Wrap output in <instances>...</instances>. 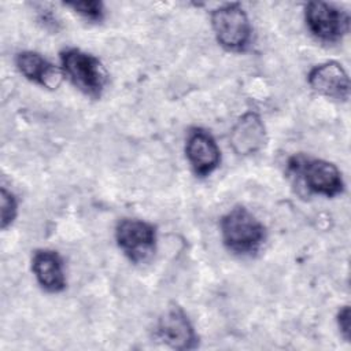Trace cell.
Segmentation results:
<instances>
[{"mask_svg": "<svg viewBox=\"0 0 351 351\" xmlns=\"http://www.w3.org/2000/svg\"><path fill=\"white\" fill-rule=\"evenodd\" d=\"M337 326L344 340L350 341V307L343 306L337 313Z\"/></svg>", "mask_w": 351, "mask_h": 351, "instance_id": "obj_15", "label": "cell"}, {"mask_svg": "<svg viewBox=\"0 0 351 351\" xmlns=\"http://www.w3.org/2000/svg\"><path fill=\"white\" fill-rule=\"evenodd\" d=\"M15 64L26 80L47 89H56L62 82V77L64 75L60 69L34 51L19 52L15 58Z\"/></svg>", "mask_w": 351, "mask_h": 351, "instance_id": "obj_10", "label": "cell"}, {"mask_svg": "<svg viewBox=\"0 0 351 351\" xmlns=\"http://www.w3.org/2000/svg\"><path fill=\"white\" fill-rule=\"evenodd\" d=\"M304 21L311 34L324 43H336L350 30L348 12L324 1L307 3Z\"/></svg>", "mask_w": 351, "mask_h": 351, "instance_id": "obj_6", "label": "cell"}, {"mask_svg": "<svg viewBox=\"0 0 351 351\" xmlns=\"http://www.w3.org/2000/svg\"><path fill=\"white\" fill-rule=\"evenodd\" d=\"M311 89L322 96L347 100L350 95V81L344 67L335 60L314 66L307 75Z\"/></svg>", "mask_w": 351, "mask_h": 351, "instance_id": "obj_9", "label": "cell"}, {"mask_svg": "<svg viewBox=\"0 0 351 351\" xmlns=\"http://www.w3.org/2000/svg\"><path fill=\"white\" fill-rule=\"evenodd\" d=\"M288 169L299 177L304 186L313 193L333 197L340 195L344 189L340 170L328 160L295 155L288 160Z\"/></svg>", "mask_w": 351, "mask_h": 351, "instance_id": "obj_3", "label": "cell"}, {"mask_svg": "<svg viewBox=\"0 0 351 351\" xmlns=\"http://www.w3.org/2000/svg\"><path fill=\"white\" fill-rule=\"evenodd\" d=\"M32 270L40 287L47 292L58 293L66 288L63 261L56 251L48 248L34 251Z\"/></svg>", "mask_w": 351, "mask_h": 351, "instance_id": "obj_12", "label": "cell"}, {"mask_svg": "<svg viewBox=\"0 0 351 351\" xmlns=\"http://www.w3.org/2000/svg\"><path fill=\"white\" fill-rule=\"evenodd\" d=\"M186 159L199 177L210 176L221 162L219 147L210 132L203 128H192L185 143Z\"/></svg>", "mask_w": 351, "mask_h": 351, "instance_id": "obj_7", "label": "cell"}, {"mask_svg": "<svg viewBox=\"0 0 351 351\" xmlns=\"http://www.w3.org/2000/svg\"><path fill=\"white\" fill-rule=\"evenodd\" d=\"M66 5L71 7L77 14L90 22H100L104 15V7L101 1H74L66 3Z\"/></svg>", "mask_w": 351, "mask_h": 351, "instance_id": "obj_13", "label": "cell"}, {"mask_svg": "<svg viewBox=\"0 0 351 351\" xmlns=\"http://www.w3.org/2000/svg\"><path fill=\"white\" fill-rule=\"evenodd\" d=\"M60 63L63 74L89 97H100L106 82L107 73L101 62L78 48H66L60 52Z\"/></svg>", "mask_w": 351, "mask_h": 351, "instance_id": "obj_2", "label": "cell"}, {"mask_svg": "<svg viewBox=\"0 0 351 351\" xmlns=\"http://www.w3.org/2000/svg\"><path fill=\"white\" fill-rule=\"evenodd\" d=\"M115 240L130 262L143 263L155 252L156 229L149 222L125 218L115 228Z\"/></svg>", "mask_w": 351, "mask_h": 351, "instance_id": "obj_5", "label": "cell"}, {"mask_svg": "<svg viewBox=\"0 0 351 351\" xmlns=\"http://www.w3.org/2000/svg\"><path fill=\"white\" fill-rule=\"evenodd\" d=\"M155 336L174 350H191L197 346L195 329L181 307L167 308L158 319Z\"/></svg>", "mask_w": 351, "mask_h": 351, "instance_id": "obj_8", "label": "cell"}, {"mask_svg": "<svg viewBox=\"0 0 351 351\" xmlns=\"http://www.w3.org/2000/svg\"><path fill=\"white\" fill-rule=\"evenodd\" d=\"M221 236L225 247L239 255H252L266 240L263 223L245 207H234L221 218Z\"/></svg>", "mask_w": 351, "mask_h": 351, "instance_id": "obj_1", "label": "cell"}, {"mask_svg": "<svg viewBox=\"0 0 351 351\" xmlns=\"http://www.w3.org/2000/svg\"><path fill=\"white\" fill-rule=\"evenodd\" d=\"M230 144L239 155H251L259 151L266 143V129L261 117L255 112H245L234 123L230 132Z\"/></svg>", "mask_w": 351, "mask_h": 351, "instance_id": "obj_11", "label": "cell"}, {"mask_svg": "<svg viewBox=\"0 0 351 351\" xmlns=\"http://www.w3.org/2000/svg\"><path fill=\"white\" fill-rule=\"evenodd\" d=\"M18 211L16 199L12 192L1 186V229H7L15 219Z\"/></svg>", "mask_w": 351, "mask_h": 351, "instance_id": "obj_14", "label": "cell"}, {"mask_svg": "<svg viewBox=\"0 0 351 351\" xmlns=\"http://www.w3.org/2000/svg\"><path fill=\"white\" fill-rule=\"evenodd\" d=\"M211 27L221 47L232 52L244 51L251 40L250 19L239 3H229L211 12Z\"/></svg>", "mask_w": 351, "mask_h": 351, "instance_id": "obj_4", "label": "cell"}]
</instances>
